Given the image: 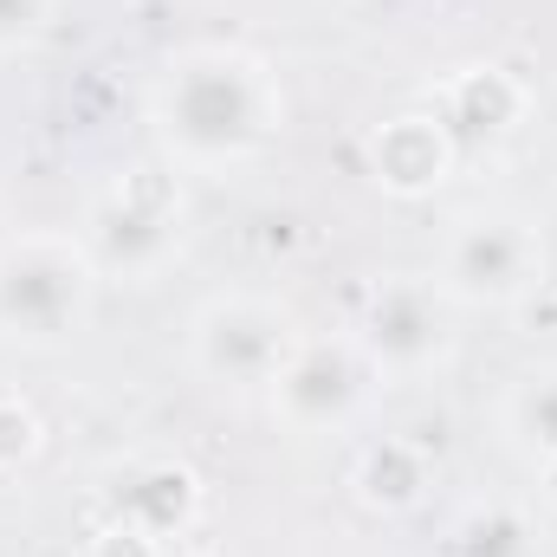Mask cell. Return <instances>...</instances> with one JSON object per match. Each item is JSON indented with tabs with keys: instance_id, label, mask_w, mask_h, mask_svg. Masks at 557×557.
<instances>
[{
	"instance_id": "cell-1",
	"label": "cell",
	"mask_w": 557,
	"mask_h": 557,
	"mask_svg": "<svg viewBox=\"0 0 557 557\" xmlns=\"http://www.w3.org/2000/svg\"><path fill=\"white\" fill-rule=\"evenodd\" d=\"M156 131L182 169L247 162L278 131L273 72L240 46H188L156 85Z\"/></svg>"
},
{
	"instance_id": "cell-2",
	"label": "cell",
	"mask_w": 557,
	"mask_h": 557,
	"mask_svg": "<svg viewBox=\"0 0 557 557\" xmlns=\"http://www.w3.org/2000/svg\"><path fill=\"white\" fill-rule=\"evenodd\" d=\"M98 267L72 234H13L0 240V337L59 350L91 324Z\"/></svg>"
},
{
	"instance_id": "cell-3",
	"label": "cell",
	"mask_w": 557,
	"mask_h": 557,
	"mask_svg": "<svg viewBox=\"0 0 557 557\" xmlns=\"http://www.w3.org/2000/svg\"><path fill=\"white\" fill-rule=\"evenodd\" d=\"M85 253L98 278H149L169 267L182 240V175L169 162L124 169L85 214Z\"/></svg>"
},
{
	"instance_id": "cell-4",
	"label": "cell",
	"mask_w": 557,
	"mask_h": 557,
	"mask_svg": "<svg viewBox=\"0 0 557 557\" xmlns=\"http://www.w3.org/2000/svg\"><path fill=\"white\" fill-rule=\"evenodd\" d=\"M545 285V240L519 214H467L441 247V292L454 305H519Z\"/></svg>"
},
{
	"instance_id": "cell-5",
	"label": "cell",
	"mask_w": 557,
	"mask_h": 557,
	"mask_svg": "<svg viewBox=\"0 0 557 557\" xmlns=\"http://www.w3.org/2000/svg\"><path fill=\"white\" fill-rule=\"evenodd\" d=\"M454 344V298L441 292V278H376L363 292L357 311V350L370 357L376 376H421L447 357Z\"/></svg>"
},
{
	"instance_id": "cell-6",
	"label": "cell",
	"mask_w": 557,
	"mask_h": 557,
	"mask_svg": "<svg viewBox=\"0 0 557 557\" xmlns=\"http://www.w3.org/2000/svg\"><path fill=\"white\" fill-rule=\"evenodd\" d=\"M292 344H298L292 318L278 305H267V298H247V292L208 298L195 311V331H188L195 370L208 383H221V389H273V376L285 370Z\"/></svg>"
},
{
	"instance_id": "cell-7",
	"label": "cell",
	"mask_w": 557,
	"mask_h": 557,
	"mask_svg": "<svg viewBox=\"0 0 557 557\" xmlns=\"http://www.w3.org/2000/svg\"><path fill=\"white\" fill-rule=\"evenodd\" d=\"M370 376L376 370L357 350V337H298L285 370L273 376V409L298 434H331L363 409Z\"/></svg>"
},
{
	"instance_id": "cell-8",
	"label": "cell",
	"mask_w": 557,
	"mask_h": 557,
	"mask_svg": "<svg viewBox=\"0 0 557 557\" xmlns=\"http://www.w3.org/2000/svg\"><path fill=\"white\" fill-rule=\"evenodd\" d=\"M98 506H104V519H124V525L149 532L156 545H169V539H188L201 519V473L169 454H131L104 473Z\"/></svg>"
},
{
	"instance_id": "cell-9",
	"label": "cell",
	"mask_w": 557,
	"mask_h": 557,
	"mask_svg": "<svg viewBox=\"0 0 557 557\" xmlns=\"http://www.w3.org/2000/svg\"><path fill=\"white\" fill-rule=\"evenodd\" d=\"M454 156H460V143L447 137L441 117L403 111V117H389V124L370 137V175L383 182V195L421 201V195H434V188L454 175Z\"/></svg>"
},
{
	"instance_id": "cell-10",
	"label": "cell",
	"mask_w": 557,
	"mask_h": 557,
	"mask_svg": "<svg viewBox=\"0 0 557 557\" xmlns=\"http://www.w3.org/2000/svg\"><path fill=\"white\" fill-rule=\"evenodd\" d=\"M441 111V124H447V137L454 143H499L506 131H519V117H525V85L506 72V65H460L447 85H441V98H434Z\"/></svg>"
},
{
	"instance_id": "cell-11",
	"label": "cell",
	"mask_w": 557,
	"mask_h": 557,
	"mask_svg": "<svg viewBox=\"0 0 557 557\" xmlns=\"http://www.w3.org/2000/svg\"><path fill=\"white\" fill-rule=\"evenodd\" d=\"M350 486H357V499L370 512H416L428 499V454L416 441H403V434H383V441H370L357 454Z\"/></svg>"
},
{
	"instance_id": "cell-12",
	"label": "cell",
	"mask_w": 557,
	"mask_h": 557,
	"mask_svg": "<svg viewBox=\"0 0 557 557\" xmlns=\"http://www.w3.org/2000/svg\"><path fill=\"white\" fill-rule=\"evenodd\" d=\"M447 557H539V532L519 506H480L454 525Z\"/></svg>"
},
{
	"instance_id": "cell-13",
	"label": "cell",
	"mask_w": 557,
	"mask_h": 557,
	"mask_svg": "<svg viewBox=\"0 0 557 557\" xmlns=\"http://www.w3.org/2000/svg\"><path fill=\"white\" fill-rule=\"evenodd\" d=\"M506 428H512L532 454H552L557 447V370H532V376L512 389Z\"/></svg>"
},
{
	"instance_id": "cell-14",
	"label": "cell",
	"mask_w": 557,
	"mask_h": 557,
	"mask_svg": "<svg viewBox=\"0 0 557 557\" xmlns=\"http://www.w3.org/2000/svg\"><path fill=\"white\" fill-rule=\"evenodd\" d=\"M46 428H39V409L20 403V396H0V473H20L33 454H39Z\"/></svg>"
},
{
	"instance_id": "cell-15",
	"label": "cell",
	"mask_w": 557,
	"mask_h": 557,
	"mask_svg": "<svg viewBox=\"0 0 557 557\" xmlns=\"http://www.w3.org/2000/svg\"><path fill=\"white\" fill-rule=\"evenodd\" d=\"M91 557H162V545L149 532H137V525H124V519H98Z\"/></svg>"
},
{
	"instance_id": "cell-16",
	"label": "cell",
	"mask_w": 557,
	"mask_h": 557,
	"mask_svg": "<svg viewBox=\"0 0 557 557\" xmlns=\"http://www.w3.org/2000/svg\"><path fill=\"white\" fill-rule=\"evenodd\" d=\"M52 0H0V46H26L46 26Z\"/></svg>"
},
{
	"instance_id": "cell-17",
	"label": "cell",
	"mask_w": 557,
	"mask_h": 557,
	"mask_svg": "<svg viewBox=\"0 0 557 557\" xmlns=\"http://www.w3.org/2000/svg\"><path fill=\"white\" fill-rule=\"evenodd\" d=\"M539 493L557 506V447H552V454H539Z\"/></svg>"
},
{
	"instance_id": "cell-18",
	"label": "cell",
	"mask_w": 557,
	"mask_h": 557,
	"mask_svg": "<svg viewBox=\"0 0 557 557\" xmlns=\"http://www.w3.org/2000/svg\"><path fill=\"white\" fill-rule=\"evenodd\" d=\"M182 557H221V552H182Z\"/></svg>"
}]
</instances>
